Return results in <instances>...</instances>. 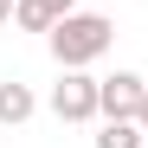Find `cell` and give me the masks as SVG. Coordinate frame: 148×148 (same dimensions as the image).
Returning <instances> with one entry per match:
<instances>
[{"instance_id": "obj_1", "label": "cell", "mask_w": 148, "mask_h": 148, "mask_svg": "<svg viewBox=\"0 0 148 148\" xmlns=\"http://www.w3.org/2000/svg\"><path fill=\"white\" fill-rule=\"evenodd\" d=\"M45 45H52L58 71H84V64H97L116 45V19L110 13H64L58 26L45 32Z\"/></svg>"}, {"instance_id": "obj_2", "label": "cell", "mask_w": 148, "mask_h": 148, "mask_svg": "<svg viewBox=\"0 0 148 148\" xmlns=\"http://www.w3.org/2000/svg\"><path fill=\"white\" fill-rule=\"evenodd\" d=\"M97 84L103 77H90V71H58V84H52V116L58 122H97L103 110H97Z\"/></svg>"}, {"instance_id": "obj_3", "label": "cell", "mask_w": 148, "mask_h": 148, "mask_svg": "<svg viewBox=\"0 0 148 148\" xmlns=\"http://www.w3.org/2000/svg\"><path fill=\"white\" fill-rule=\"evenodd\" d=\"M142 97H148V77H142V71H110V77L97 84V110H103V122L142 116Z\"/></svg>"}, {"instance_id": "obj_4", "label": "cell", "mask_w": 148, "mask_h": 148, "mask_svg": "<svg viewBox=\"0 0 148 148\" xmlns=\"http://www.w3.org/2000/svg\"><path fill=\"white\" fill-rule=\"evenodd\" d=\"M64 13H77V0H19V7H13V26L19 32H52Z\"/></svg>"}, {"instance_id": "obj_5", "label": "cell", "mask_w": 148, "mask_h": 148, "mask_svg": "<svg viewBox=\"0 0 148 148\" xmlns=\"http://www.w3.org/2000/svg\"><path fill=\"white\" fill-rule=\"evenodd\" d=\"M32 110H39L32 84H19V77H7V84H0V122H7V129H19V122H26Z\"/></svg>"}, {"instance_id": "obj_6", "label": "cell", "mask_w": 148, "mask_h": 148, "mask_svg": "<svg viewBox=\"0 0 148 148\" xmlns=\"http://www.w3.org/2000/svg\"><path fill=\"white\" fill-rule=\"evenodd\" d=\"M142 135H148V129H142L135 116H116V122H103V129H97V148H148Z\"/></svg>"}, {"instance_id": "obj_7", "label": "cell", "mask_w": 148, "mask_h": 148, "mask_svg": "<svg viewBox=\"0 0 148 148\" xmlns=\"http://www.w3.org/2000/svg\"><path fill=\"white\" fill-rule=\"evenodd\" d=\"M13 7H19V0H0V26H7V19H13Z\"/></svg>"}, {"instance_id": "obj_8", "label": "cell", "mask_w": 148, "mask_h": 148, "mask_svg": "<svg viewBox=\"0 0 148 148\" xmlns=\"http://www.w3.org/2000/svg\"><path fill=\"white\" fill-rule=\"evenodd\" d=\"M135 122H142V129H148V97H142V116H135Z\"/></svg>"}]
</instances>
